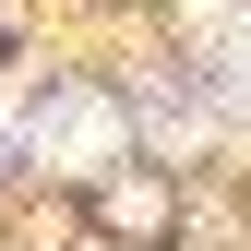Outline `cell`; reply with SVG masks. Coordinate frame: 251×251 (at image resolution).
<instances>
[{
  "label": "cell",
  "mask_w": 251,
  "mask_h": 251,
  "mask_svg": "<svg viewBox=\"0 0 251 251\" xmlns=\"http://www.w3.org/2000/svg\"><path fill=\"white\" fill-rule=\"evenodd\" d=\"M0 144H12V108H0Z\"/></svg>",
  "instance_id": "2"
},
{
  "label": "cell",
  "mask_w": 251,
  "mask_h": 251,
  "mask_svg": "<svg viewBox=\"0 0 251 251\" xmlns=\"http://www.w3.org/2000/svg\"><path fill=\"white\" fill-rule=\"evenodd\" d=\"M24 132H36V155H72V168H96V155L120 144V108H108V96H48Z\"/></svg>",
  "instance_id": "1"
}]
</instances>
